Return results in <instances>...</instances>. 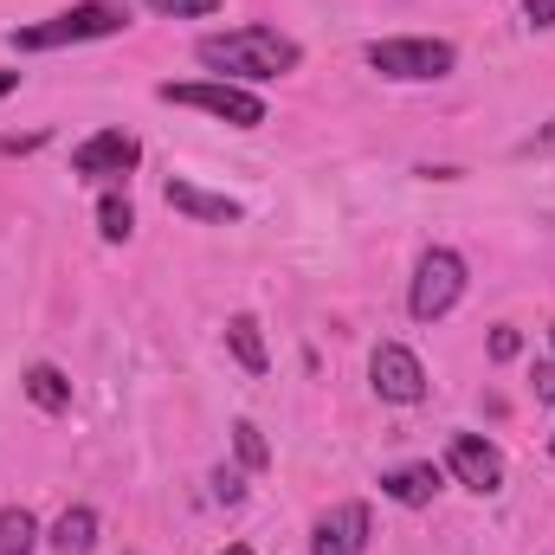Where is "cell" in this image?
Listing matches in <instances>:
<instances>
[{"mask_svg": "<svg viewBox=\"0 0 555 555\" xmlns=\"http://www.w3.org/2000/svg\"><path fill=\"white\" fill-rule=\"evenodd\" d=\"M524 20L530 26H555V0H524Z\"/></svg>", "mask_w": 555, "mask_h": 555, "instance_id": "44dd1931", "label": "cell"}, {"mask_svg": "<svg viewBox=\"0 0 555 555\" xmlns=\"http://www.w3.org/2000/svg\"><path fill=\"white\" fill-rule=\"evenodd\" d=\"M382 498H395L408 511H426L439 498V465H401V472H388L382 478Z\"/></svg>", "mask_w": 555, "mask_h": 555, "instance_id": "8fae6325", "label": "cell"}, {"mask_svg": "<svg viewBox=\"0 0 555 555\" xmlns=\"http://www.w3.org/2000/svg\"><path fill=\"white\" fill-rule=\"evenodd\" d=\"M550 452H555V439H550Z\"/></svg>", "mask_w": 555, "mask_h": 555, "instance_id": "484cf974", "label": "cell"}, {"mask_svg": "<svg viewBox=\"0 0 555 555\" xmlns=\"http://www.w3.org/2000/svg\"><path fill=\"white\" fill-rule=\"evenodd\" d=\"M537 401H555V362L537 369Z\"/></svg>", "mask_w": 555, "mask_h": 555, "instance_id": "603a6c76", "label": "cell"}, {"mask_svg": "<svg viewBox=\"0 0 555 555\" xmlns=\"http://www.w3.org/2000/svg\"><path fill=\"white\" fill-rule=\"evenodd\" d=\"M162 20H201V13H214L220 0H149Z\"/></svg>", "mask_w": 555, "mask_h": 555, "instance_id": "ac0fdd59", "label": "cell"}, {"mask_svg": "<svg viewBox=\"0 0 555 555\" xmlns=\"http://www.w3.org/2000/svg\"><path fill=\"white\" fill-rule=\"evenodd\" d=\"M26 401L46 408V414H65V408H72V382H65L52 362H33V369H26Z\"/></svg>", "mask_w": 555, "mask_h": 555, "instance_id": "4fadbf2b", "label": "cell"}, {"mask_svg": "<svg viewBox=\"0 0 555 555\" xmlns=\"http://www.w3.org/2000/svg\"><path fill=\"white\" fill-rule=\"evenodd\" d=\"M220 555H253V550H240V543H233V550H220Z\"/></svg>", "mask_w": 555, "mask_h": 555, "instance_id": "d4e9b609", "label": "cell"}, {"mask_svg": "<svg viewBox=\"0 0 555 555\" xmlns=\"http://www.w3.org/2000/svg\"><path fill=\"white\" fill-rule=\"evenodd\" d=\"M91 543H98V511H91V504H72V511L52 524V550L59 555H91Z\"/></svg>", "mask_w": 555, "mask_h": 555, "instance_id": "7c38bea8", "label": "cell"}, {"mask_svg": "<svg viewBox=\"0 0 555 555\" xmlns=\"http://www.w3.org/2000/svg\"><path fill=\"white\" fill-rule=\"evenodd\" d=\"M459 297H465V259H459L452 246H433V253H420L414 291H408V310H414L420 323H439V317H446Z\"/></svg>", "mask_w": 555, "mask_h": 555, "instance_id": "5b68a950", "label": "cell"}, {"mask_svg": "<svg viewBox=\"0 0 555 555\" xmlns=\"http://www.w3.org/2000/svg\"><path fill=\"white\" fill-rule=\"evenodd\" d=\"M233 446H240V465H253V472H266V465H272V446H266V433H259L253 420H240V426H233Z\"/></svg>", "mask_w": 555, "mask_h": 555, "instance_id": "e0dca14e", "label": "cell"}, {"mask_svg": "<svg viewBox=\"0 0 555 555\" xmlns=\"http://www.w3.org/2000/svg\"><path fill=\"white\" fill-rule=\"evenodd\" d=\"M33 543H39L33 511H26V504H7V511H0V555H33Z\"/></svg>", "mask_w": 555, "mask_h": 555, "instance_id": "9a60e30c", "label": "cell"}, {"mask_svg": "<svg viewBox=\"0 0 555 555\" xmlns=\"http://www.w3.org/2000/svg\"><path fill=\"white\" fill-rule=\"evenodd\" d=\"M446 465H452V478L472 485L478 498H491V491L504 485V452H498L491 439H478V433H459V439L446 446Z\"/></svg>", "mask_w": 555, "mask_h": 555, "instance_id": "ba28073f", "label": "cell"}, {"mask_svg": "<svg viewBox=\"0 0 555 555\" xmlns=\"http://www.w3.org/2000/svg\"><path fill=\"white\" fill-rule=\"evenodd\" d=\"M214 498H220V504H240V498H246L240 472H214Z\"/></svg>", "mask_w": 555, "mask_h": 555, "instance_id": "ffe728a7", "label": "cell"}, {"mask_svg": "<svg viewBox=\"0 0 555 555\" xmlns=\"http://www.w3.org/2000/svg\"><path fill=\"white\" fill-rule=\"evenodd\" d=\"M524 155H555V124H550V130H537V137L524 142Z\"/></svg>", "mask_w": 555, "mask_h": 555, "instance_id": "7402d4cb", "label": "cell"}, {"mask_svg": "<svg viewBox=\"0 0 555 555\" xmlns=\"http://www.w3.org/2000/svg\"><path fill=\"white\" fill-rule=\"evenodd\" d=\"M168 207H175V214H188V220H207V227H233V220L246 214L240 201H227V194H207V188H194V181H181V175L168 181Z\"/></svg>", "mask_w": 555, "mask_h": 555, "instance_id": "30bf717a", "label": "cell"}, {"mask_svg": "<svg viewBox=\"0 0 555 555\" xmlns=\"http://www.w3.org/2000/svg\"><path fill=\"white\" fill-rule=\"evenodd\" d=\"M13 85H20V72H0V98H7V91H13Z\"/></svg>", "mask_w": 555, "mask_h": 555, "instance_id": "cb8c5ba5", "label": "cell"}, {"mask_svg": "<svg viewBox=\"0 0 555 555\" xmlns=\"http://www.w3.org/2000/svg\"><path fill=\"white\" fill-rule=\"evenodd\" d=\"M550 336H555V330H550Z\"/></svg>", "mask_w": 555, "mask_h": 555, "instance_id": "4316f807", "label": "cell"}, {"mask_svg": "<svg viewBox=\"0 0 555 555\" xmlns=\"http://www.w3.org/2000/svg\"><path fill=\"white\" fill-rule=\"evenodd\" d=\"M517 349H524V336H517L511 323H498V330H491V362H511Z\"/></svg>", "mask_w": 555, "mask_h": 555, "instance_id": "d6986e66", "label": "cell"}, {"mask_svg": "<svg viewBox=\"0 0 555 555\" xmlns=\"http://www.w3.org/2000/svg\"><path fill=\"white\" fill-rule=\"evenodd\" d=\"M369 550V504H336L317 517L310 555H362Z\"/></svg>", "mask_w": 555, "mask_h": 555, "instance_id": "9c48e42d", "label": "cell"}, {"mask_svg": "<svg viewBox=\"0 0 555 555\" xmlns=\"http://www.w3.org/2000/svg\"><path fill=\"white\" fill-rule=\"evenodd\" d=\"M137 162H142V142L130 130H98V137H85L72 149V175H85V181H124Z\"/></svg>", "mask_w": 555, "mask_h": 555, "instance_id": "52a82bcc", "label": "cell"}, {"mask_svg": "<svg viewBox=\"0 0 555 555\" xmlns=\"http://www.w3.org/2000/svg\"><path fill=\"white\" fill-rule=\"evenodd\" d=\"M130 26V7L124 0H85V7H65L39 26H20L13 33V52H59V46H85V39H111Z\"/></svg>", "mask_w": 555, "mask_h": 555, "instance_id": "7a4b0ae2", "label": "cell"}, {"mask_svg": "<svg viewBox=\"0 0 555 555\" xmlns=\"http://www.w3.org/2000/svg\"><path fill=\"white\" fill-rule=\"evenodd\" d=\"M162 104H181V111H207L233 130H259L266 124V98L246 91V85H227V78H207V85H162Z\"/></svg>", "mask_w": 555, "mask_h": 555, "instance_id": "3957f363", "label": "cell"}, {"mask_svg": "<svg viewBox=\"0 0 555 555\" xmlns=\"http://www.w3.org/2000/svg\"><path fill=\"white\" fill-rule=\"evenodd\" d=\"M369 65L382 78H401V85H426V78H446L459 65L452 39H375L369 46Z\"/></svg>", "mask_w": 555, "mask_h": 555, "instance_id": "277c9868", "label": "cell"}, {"mask_svg": "<svg viewBox=\"0 0 555 555\" xmlns=\"http://www.w3.org/2000/svg\"><path fill=\"white\" fill-rule=\"evenodd\" d=\"M227 349L240 356L246 375H266V362H272V356H266V336H259V317H233V323H227Z\"/></svg>", "mask_w": 555, "mask_h": 555, "instance_id": "5bb4252c", "label": "cell"}, {"mask_svg": "<svg viewBox=\"0 0 555 555\" xmlns=\"http://www.w3.org/2000/svg\"><path fill=\"white\" fill-rule=\"evenodd\" d=\"M194 59L207 65V72H220L227 85L233 78H253V85H272L284 72H297V39H284L272 26H240V33H214V39H201L194 46Z\"/></svg>", "mask_w": 555, "mask_h": 555, "instance_id": "6da1fadb", "label": "cell"}, {"mask_svg": "<svg viewBox=\"0 0 555 555\" xmlns=\"http://www.w3.org/2000/svg\"><path fill=\"white\" fill-rule=\"evenodd\" d=\"M369 382H375V395L395 401V408H414L420 395H426V369H420V356L408 349V343H375Z\"/></svg>", "mask_w": 555, "mask_h": 555, "instance_id": "8992f818", "label": "cell"}, {"mask_svg": "<svg viewBox=\"0 0 555 555\" xmlns=\"http://www.w3.org/2000/svg\"><path fill=\"white\" fill-rule=\"evenodd\" d=\"M98 233H104L111 246L130 240V233H137V207H130L124 194H104V201H98Z\"/></svg>", "mask_w": 555, "mask_h": 555, "instance_id": "2e32d148", "label": "cell"}]
</instances>
